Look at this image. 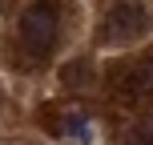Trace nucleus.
Masks as SVG:
<instances>
[{
  "mask_svg": "<svg viewBox=\"0 0 153 145\" xmlns=\"http://www.w3.org/2000/svg\"><path fill=\"white\" fill-rule=\"evenodd\" d=\"M56 36H61V12H56V4L53 0H36L20 16V45L32 57H48L56 48Z\"/></svg>",
  "mask_w": 153,
  "mask_h": 145,
  "instance_id": "obj_1",
  "label": "nucleus"
},
{
  "mask_svg": "<svg viewBox=\"0 0 153 145\" xmlns=\"http://www.w3.org/2000/svg\"><path fill=\"white\" fill-rule=\"evenodd\" d=\"M145 24H149V16H145L141 4H133V0H117V4L105 12V20H101V36H105L109 45H117V40H133V36L145 32Z\"/></svg>",
  "mask_w": 153,
  "mask_h": 145,
  "instance_id": "obj_2",
  "label": "nucleus"
},
{
  "mask_svg": "<svg viewBox=\"0 0 153 145\" xmlns=\"http://www.w3.org/2000/svg\"><path fill=\"white\" fill-rule=\"evenodd\" d=\"M125 89L133 93V97H153V53L145 61L137 65V69L129 73V81H125Z\"/></svg>",
  "mask_w": 153,
  "mask_h": 145,
  "instance_id": "obj_3",
  "label": "nucleus"
},
{
  "mask_svg": "<svg viewBox=\"0 0 153 145\" xmlns=\"http://www.w3.org/2000/svg\"><path fill=\"white\" fill-rule=\"evenodd\" d=\"M61 129L69 133L73 141H81V145H93V125L85 121L81 113H69V117H61Z\"/></svg>",
  "mask_w": 153,
  "mask_h": 145,
  "instance_id": "obj_4",
  "label": "nucleus"
},
{
  "mask_svg": "<svg viewBox=\"0 0 153 145\" xmlns=\"http://www.w3.org/2000/svg\"><path fill=\"white\" fill-rule=\"evenodd\" d=\"M121 145H153V117H145V121H137L129 133H125Z\"/></svg>",
  "mask_w": 153,
  "mask_h": 145,
  "instance_id": "obj_5",
  "label": "nucleus"
},
{
  "mask_svg": "<svg viewBox=\"0 0 153 145\" xmlns=\"http://www.w3.org/2000/svg\"><path fill=\"white\" fill-rule=\"evenodd\" d=\"M93 81V69L85 61H73L69 69H65V85H89Z\"/></svg>",
  "mask_w": 153,
  "mask_h": 145,
  "instance_id": "obj_6",
  "label": "nucleus"
}]
</instances>
